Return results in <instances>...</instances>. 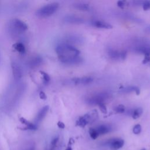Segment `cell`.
Listing matches in <instances>:
<instances>
[{"label": "cell", "instance_id": "cell-1", "mask_svg": "<svg viewBox=\"0 0 150 150\" xmlns=\"http://www.w3.org/2000/svg\"><path fill=\"white\" fill-rule=\"evenodd\" d=\"M56 52L59 60L67 64H79L83 59L79 56L80 52L70 44L60 43L56 47Z\"/></svg>", "mask_w": 150, "mask_h": 150}, {"label": "cell", "instance_id": "cell-2", "mask_svg": "<svg viewBox=\"0 0 150 150\" xmlns=\"http://www.w3.org/2000/svg\"><path fill=\"white\" fill-rule=\"evenodd\" d=\"M59 4L57 2H52L47 4L40 8L36 11V15L41 17H46L53 15L58 9Z\"/></svg>", "mask_w": 150, "mask_h": 150}, {"label": "cell", "instance_id": "cell-3", "mask_svg": "<svg viewBox=\"0 0 150 150\" xmlns=\"http://www.w3.org/2000/svg\"><path fill=\"white\" fill-rule=\"evenodd\" d=\"M10 27L16 33H22L28 29V25L21 19L15 18L10 22Z\"/></svg>", "mask_w": 150, "mask_h": 150}, {"label": "cell", "instance_id": "cell-4", "mask_svg": "<svg viewBox=\"0 0 150 150\" xmlns=\"http://www.w3.org/2000/svg\"><path fill=\"white\" fill-rule=\"evenodd\" d=\"M109 96L108 93H101L98 94H96L93 96L87 99V104L90 105H99L100 104L104 103V101L108 98Z\"/></svg>", "mask_w": 150, "mask_h": 150}, {"label": "cell", "instance_id": "cell-5", "mask_svg": "<svg viewBox=\"0 0 150 150\" xmlns=\"http://www.w3.org/2000/svg\"><path fill=\"white\" fill-rule=\"evenodd\" d=\"M11 67L15 80L16 81L19 80L22 76V71L20 66L15 62H12L11 64Z\"/></svg>", "mask_w": 150, "mask_h": 150}, {"label": "cell", "instance_id": "cell-6", "mask_svg": "<svg viewBox=\"0 0 150 150\" xmlns=\"http://www.w3.org/2000/svg\"><path fill=\"white\" fill-rule=\"evenodd\" d=\"M124 144V141L121 138H114L110 141V147L111 150H118L122 148Z\"/></svg>", "mask_w": 150, "mask_h": 150}, {"label": "cell", "instance_id": "cell-7", "mask_svg": "<svg viewBox=\"0 0 150 150\" xmlns=\"http://www.w3.org/2000/svg\"><path fill=\"white\" fill-rule=\"evenodd\" d=\"M72 81L75 84H88L91 83L93 79L90 77H76L72 79Z\"/></svg>", "mask_w": 150, "mask_h": 150}, {"label": "cell", "instance_id": "cell-8", "mask_svg": "<svg viewBox=\"0 0 150 150\" xmlns=\"http://www.w3.org/2000/svg\"><path fill=\"white\" fill-rule=\"evenodd\" d=\"M64 21L66 22L70 23H75V24H80L84 22L83 19L80 18L79 16H76L75 15H67L64 18Z\"/></svg>", "mask_w": 150, "mask_h": 150}, {"label": "cell", "instance_id": "cell-9", "mask_svg": "<svg viewBox=\"0 0 150 150\" xmlns=\"http://www.w3.org/2000/svg\"><path fill=\"white\" fill-rule=\"evenodd\" d=\"M49 106L48 105H46L45 107H43V108H42L38 112L36 117V119L35 121L36 122H40L43 118L44 117L46 116L48 110H49Z\"/></svg>", "mask_w": 150, "mask_h": 150}, {"label": "cell", "instance_id": "cell-10", "mask_svg": "<svg viewBox=\"0 0 150 150\" xmlns=\"http://www.w3.org/2000/svg\"><path fill=\"white\" fill-rule=\"evenodd\" d=\"M93 25L97 28H103V29H112V26L107 22L101 21H96L93 23Z\"/></svg>", "mask_w": 150, "mask_h": 150}, {"label": "cell", "instance_id": "cell-11", "mask_svg": "<svg viewBox=\"0 0 150 150\" xmlns=\"http://www.w3.org/2000/svg\"><path fill=\"white\" fill-rule=\"evenodd\" d=\"M42 62V59L40 56H35L32 57L29 62V65L30 67H35L39 66Z\"/></svg>", "mask_w": 150, "mask_h": 150}, {"label": "cell", "instance_id": "cell-12", "mask_svg": "<svg viewBox=\"0 0 150 150\" xmlns=\"http://www.w3.org/2000/svg\"><path fill=\"white\" fill-rule=\"evenodd\" d=\"M133 91H134L137 95H139L140 93L139 88L136 86H129L121 89V92L122 93H131Z\"/></svg>", "mask_w": 150, "mask_h": 150}, {"label": "cell", "instance_id": "cell-13", "mask_svg": "<svg viewBox=\"0 0 150 150\" xmlns=\"http://www.w3.org/2000/svg\"><path fill=\"white\" fill-rule=\"evenodd\" d=\"M96 129L97 130L98 135L105 134L109 132L110 131V127L106 125H101L98 126Z\"/></svg>", "mask_w": 150, "mask_h": 150}, {"label": "cell", "instance_id": "cell-14", "mask_svg": "<svg viewBox=\"0 0 150 150\" xmlns=\"http://www.w3.org/2000/svg\"><path fill=\"white\" fill-rule=\"evenodd\" d=\"M13 47L18 52L23 53L25 52V47L21 42H16L13 45Z\"/></svg>", "mask_w": 150, "mask_h": 150}, {"label": "cell", "instance_id": "cell-15", "mask_svg": "<svg viewBox=\"0 0 150 150\" xmlns=\"http://www.w3.org/2000/svg\"><path fill=\"white\" fill-rule=\"evenodd\" d=\"M74 6L79 9V10H82V11H87L89 9V5L86 3L84 2H79L76 3L74 5Z\"/></svg>", "mask_w": 150, "mask_h": 150}, {"label": "cell", "instance_id": "cell-16", "mask_svg": "<svg viewBox=\"0 0 150 150\" xmlns=\"http://www.w3.org/2000/svg\"><path fill=\"white\" fill-rule=\"evenodd\" d=\"M20 121H21V122L22 124L26 125V126L28 129H36V126L35 125H34L33 124L30 122L29 121L26 120L23 117H21L20 118Z\"/></svg>", "mask_w": 150, "mask_h": 150}, {"label": "cell", "instance_id": "cell-17", "mask_svg": "<svg viewBox=\"0 0 150 150\" xmlns=\"http://www.w3.org/2000/svg\"><path fill=\"white\" fill-rule=\"evenodd\" d=\"M108 54L110 57L114 60H117L120 59V52H118L114 50H110L108 52Z\"/></svg>", "mask_w": 150, "mask_h": 150}, {"label": "cell", "instance_id": "cell-18", "mask_svg": "<svg viewBox=\"0 0 150 150\" xmlns=\"http://www.w3.org/2000/svg\"><path fill=\"white\" fill-rule=\"evenodd\" d=\"M143 112V110L141 108H137L132 112V117L133 119L136 120L140 117Z\"/></svg>", "mask_w": 150, "mask_h": 150}, {"label": "cell", "instance_id": "cell-19", "mask_svg": "<svg viewBox=\"0 0 150 150\" xmlns=\"http://www.w3.org/2000/svg\"><path fill=\"white\" fill-rule=\"evenodd\" d=\"M137 52L138 53L145 54L150 55V47L149 46H141L139 47L137 49Z\"/></svg>", "mask_w": 150, "mask_h": 150}, {"label": "cell", "instance_id": "cell-20", "mask_svg": "<svg viewBox=\"0 0 150 150\" xmlns=\"http://www.w3.org/2000/svg\"><path fill=\"white\" fill-rule=\"evenodd\" d=\"M89 134L90 137L93 139H96L97 138V137H98V134L97 131V130L94 128H90L89 129Z\"/></svg>", "mask_w": 150, "mask_h": 150}, {"label": "cell", "instance_id": "cell-21", "mask_svg": "<svg viewBox=\"0 0 150 150\" xmlns=\"http://www.w3.org/2000/svg\"><path fill=\"white\" fill-rule=\"evenodd\" d=\"M141 129H142V128H141V125L140 124H136L132 129V132L134 134L137 135V134H139L141 132Z\"/></svg>", "mask_w": 150, "mask_h": 150}, {"label": "cell", "instance_id": "cell-22", "mask_svg": "<svg viewBox=\"0 0 150 150\" xmlns=\"http://www.w3.org/2000/svg\"><path fill=\"white\" fill-rule=\"evenodd\" d=\"M115 111L117 112V113H123L125 112V107L124 105H123L122 104H120L118 105H117L115 108Z\"/></svg>", "mask_w": 150, "mask_h": 150}, {"label": "cell", "instance_id": "cell-23", "mask_svg": "<svg viewBox=\"0 0 150 150\" xmlns=\"http://www.w3.org/2000/svg\"><path fill=\"white\" fill-rule=\"evenodd\" d=\"M40 73L42 74V77H43L44 82L46 83H48V82L50 81V78L49 76L48 75V74H47L46 73H45V72H44V71H40Z\"/></svg>", "mask_w": 150, "mask_h": 150}, {"label": "cell", "instance_id": "cell-24", "mask_svg": "<svg viewBox=\"0 0 150 150\" xmlns=\"http://www.w3.org/2000/svg\"><path fill=\"white\" fill-rule=\"evenodd\" d=\"M142 8L144 11H147L150 9V1H144L142 4Z\"/></svg>", "mask_w": 150, "mask_h": 150}, {"label": "cell", "instance_id": "cell-25", "mask_svg": "<svg viewBox=\"0 0 150 150\" xmlns=\"http://www.w3.org/2000/svg\"><path fill=\"white\" fill-rule=\"evenodd\" d=\"M99 106V108H100V110H101V111L104 113V114H105L107 112V108H106V106L105 105L104 103H102V104H100L98 105Z\"/></svg>", "mask_w": 150, "mask_h": 150}, {"label": "cell", "instance_id": "cell-26", "mask_svg": "<svg viewBox=\"0 0 150 150\" xmlns=\"http://www.w3.org/2000/svg\"><path fill=\"white\" fill-rule=\"evenodd\" d=\"M149 62H150V55H149V54L144 55V58L142 60V64H146Z\"/></svg>", "mask_w": 150, "mask_h": 150}, {"label": "cell", "instance_id": "cell-27", "mask_svg": "<svg viewBox=\"0 0 150 150\" xmlns=\"http://www.w3.org/2000/svg\"><path fill=\"white\" fill-rule=\"evenodd\" d=\"M127 56V52L125 51L120 52V59L121 60H124Z\"/></svg>", "mask_w": 150, "mask_h": 150}, {"label": "cell", "instance_id": "cell-28", "mask_svg": "<svg viewBox=\"0 0 150 150\" xmlns=\"http://www.w3.org/2000/svg\"><path fill=\"white\" fill-rule=\"evenodd\" d=\"M117 5L118 7L121 8H123L124 6H125V1H118L117 2Z\"/></svg>", "mask_w": 150, "mask_h": 150}, {"label": "cell", "instance_id": "cell-29", "mask_svg": "<svg viewBox=\"0 0 150 150\" xmlns=\"http://www.w3.org/2000/svg\"><path fill=\"white\" fill-rule=\"evenodd\" d=\"M39 96H40V98L44 99V100H45V99L47 98L46 94H45L44 92H43V91H40V92Z\"/></svg>", "mask_w": 150, "mask_h": 150}, {"label": "cell", "instance_id": "cell-30", "mask_svg": "<svg viewBox=\"0 0 150 150\" xmlns=\"http://www.w3.org/2000/svg\"><path fill=\"white\" fill-rule=\"evenodd\" d=\"M57 126H58L60 128H62V129H63V128H64L65 127L64 124L63 122H61V121H59V122H57Z\"/></svg>", "mask_w": 150, "mask_h": 150}, {"label": "cell", "instance_id": "cell-31", "mask_svg": "<svg viewBox=\"0 0 150 150\" xmlns=\"http://www.w3.org/2000/svg\"><path fill=\"white\" fill-rule=\"evenodd\" d=\"M66 150H72V149H71V147L69 146V147H67V148L66 149Z\"/></svg>", "mask_w": 150, "mask_h": 150}, {"label": "cell", "instance_id": "cell-32", "mask_svg": "<svg viewBox=\"0 0 150 150\" xmlns=\"http://www.w3.org/2000/svg\"><path fill=\"white\" fill-rule=\"evenodd\" d=\"M141 150H145V149H141Z\"/></svg>", "mask_w": 150, "mask_h": 150}]
</instances>
